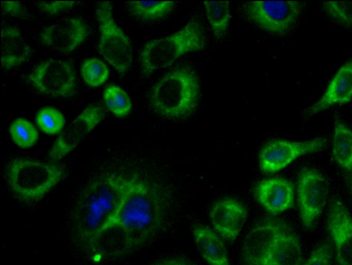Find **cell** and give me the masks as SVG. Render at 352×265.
<instances>
[{
    "label": "cell",
    "instance_id": "4dcf8cb0",
    "mask_svg": "<svg viewBox=\"0 0 352 265\" xmlns=\"http://www.w3.org/2000/svg\"><path fill=\"white\" fill-rule=\"evenodd\" d=\"M76 3L75 1H41L36 3L38 8L48 15H54L60 12L71 9Z\"/></svg>",
    "mask_w": 352,
    "mask_h": 265
},
{
    "label": "cell",
    "instance_id": "6da1fadb",
    "mask_svg": "<svg viewBox=\"0 0 352 265\" xmlns=\"http://www.w3.org/2000/svg\"><path fill=\"white\" fill-rule=\"evenodd\" d=\"M131 176L110 172L91 181L80 194L73 216L77 240L85 246L113 218Z\"/></svg>",
    "mask_w": 352,
    "mask_h": 265
},
{
    "label": "cell",
    "instance_id": "7a4b0ae2",
    "mask_svg": "<svg viewBox=\"0 0 352 265\" xmlns=\"http://www.w3.org/2000/svg\"><path fill=\"white\" fill-rule=\"evenodd\" d=\"M165 209L161 191L149 181L133 176L109 222H114L124 230L135 249L155 235L164 218Z\"/></svg>",
    "mask_w": 352,
    "mask_h": 265
},
{
    "label": "cell",
    "instance_id": "9a60e30c",
    "mask_svg": "<svg viewBox=\"0 0 352 265\" xmlns=\"http://www.w3.org/2000/svg\"><path fill=\"white\" fill-rule=\"evenodd\" d=\"M286 230L285 224L276 220H268L252 229L243 242L245 265H259L276 240Z\"/></svg>",
    "mask_w": 352,
    "mask_h": 265
},
{
    "label": "cell",
    "instance_id": "8992f818",
    "mask_svg": "<svg viewBox=\"0 0 352 265\" xmlns=\"http://www.w3.org/2000/svg\"><path fill=\"white\" fill-rule=\"evenodd\" d=\"M96 14L100 30L98 52L120 76H124L132 64L131 41L114 20L111 2H100Z\"/></svg>",
    "mask_w": 352,
    "mask_h": 265
},
{
    "label": "cell",
    "instance_id": "7c38bea8",
    "mask_svg": "<svg viewBox=\"0 0 352 265\" xmlns=\"http://www.w3.org/2000/svg\"><path fill=\"white\" fill-rule=\"evenodd\" d=\"M88 34L89 30L85 21L80 17L72 16L43 28L40 39L46 47L67 54L82 43Z\"/></svg>",
    "mask_w": 352,
    "mask_h": 265
},
{
    "label": "cell",
    "instance_id": "f1b7e54d",
    "mask_svg": "<svg viewBox=\"0 0 352 265\" xmlns=\"http://www.w3.org/2000/svg\"><path fill=\"white\" fill-rule=\"evenodd\" d=\"M327 14L336 21L352 27V1H328L323 3Z\"/></svg>",
    "mask_w": 352,
    "mask_h": 265
},
{
    "label": "cell",
    "instance_id": "d6986e66",
    "mask_svg": "<svg viewBox=\"0 0 352 265\" xmlns=\"http://www.w3.org/2000/svg\"><path fill=\"white\" fill-rule=\"evenodd\" d=\"M32 49L20 30L14 26L3 27L1 32V65L9 70L29 60Z\"/></svg>",
    "mask_w": 352,
    "mask_h": 265
},
{
    "label": "cell",
    "instance_id": "d6a6232c",
    "mask_svg": "<svg viewBox=\"0 0 352 265\" xmlns=\"http://www.w3.org/2000/svg\"><path fill=\"white\" fill-rule=\"evenodd\" d=\"M152 265H191L188 262L178 258H170L166 259L154 263Z\"/></svg>",
    "mask_w": 352,
    "mask_h": 265
},
{
    "label": "cell",
    "instance_id": "30bf717a",
    "mask_svg": "<svg viewBox=\"0 0 352 265\" xmlns=\"http://www.w3.org/2000/svg\"><path fill=\"white\" fill-rule=\"evenodd\" d=\"M327 143L324 138L304 141L274 139L267 142L259 152V165L266 173L277 172L300 156L318 152Z\"/></svg>",
    "mask_w": 352,
    "mask_h": 265
},
{
    "label": "cell",
    "instance_id": "1f68e13d",
    "mask_svg": "<svg viewBox=\"0 0 352 265\" xmlns=\"http://www.w3.org/2000/svg\"><path fill=\"white\" fill-rule=\"evenodd\" d=\"M2 11L6 14L18 18H24L27 16V11L20 1H1Z\"/></svg>",
    "mask_w": 352,
    "mask_h": 265
},
{
    "label": "cell",
    "instance_id": "5b68a950",
    "mask_svg": "<svg viewBox=\"0 0 352 265\" xmlns=\"http://www.w3.org/2000/svg\"><path fill=\"white\" fill-rule=\"evenodd\" d=\"M60 165L29 159H16L6 170L8 185L19 198L36 201L43 198L63 178Z\"/></svg>",
    "mask_w": 352,
    "mask_h": 265
},
{
    "label": "cell",
    "instance_id": "4316f807",
    "mask_svg": "<svg viewBox=\"0 0 352 265\" xmlns=\"http://www.w3.org/2000/svg\"><path fill=\"white\" fill-rule=\"evenodd\" d=\"M80 71L85 82L92 87L104 84L109 75L107 65L97 58L85 59L82 63Z\"/></svg>",
    "mask_w": 352,
    "mask_h": 265
},
{
    "label": "cell",
    "instance_id": "7402d4cb",
    "mask_svg": "<svg viewBox=\"0 0 352 265\" xmlns=\"http://www.w3.org/2000/svg\"><path fill=\"white\" fill-rule=\"evenodd\" d=\"M332 154L339 165L352 171V131L338 118L334 124Z\"/></svg>",
    "mask_w": 352,
    "mask_h": 265
},
{
    "label": "cell",
    "instance_id": "ffe728a7",
    "mask_svg": "<svg viewBox=\"0 0 352 265\" xmlns=\"http://www.w3.org/2000/svg\"><path fill=\"white\" fill-rule=\"evenodd\" d=\"M302 261L299 239L286 230L276 240L259 265H301Z\"/></svg>",
    "mask_w": 352,
    "mask_h": 265
},
{
    "label": "cell",
    "instance_id": "ba28073f",
    "mask_svg": "<svg viewBox=\"0 0 352 265\" xmlns=\"http://www.w3.org/2000/svg\"><path fill=\"white\" fill-rule=\"evenodd\" d=\"M297 1H250L243 5L249 20L270 33L284 34L294 25L303 8Z\"/></svg>",
    "mask_w": 352,
    "mask_h": 265
},
{
    "label": "cell",
    "instance_id": "d4e9b609",
    "mask_svg": "<svg viewBox=\"0 0 352 265\" xmlns=\"http://www.w3.org/2000/svg\"><path fill=\"white\" fill-rule=\"evenodd\" d=\"M103 99L108 109L116 116L123 117L132 109V103L128 93L116 84H110L103 92Z\"/></svg>",
    "mask_w": 352,
    "mask_h": 265
},
{
    "label": "cell",
    "instance_id": "f546056e",
    "mask_svg": "<svg viewBox=\"0 0 352 265\" xmlns=\"http://www.w3.org/2000/svg\"><path fill=\"white\" fill-rule=\"evenodd\" d=\"M331 245L324 242L314 249L309 259L302 265H331Z\"/></svg>",
    "mask_w": 352,
    "mask_h": 265
},
{
    "label": "cell",
    "instance_id": "5bb4252c",
    "mask_svg": "<svg viewBox=\"0 0 352 265\" xmlns=\"http://www.w3.org/2000/svg\"><path fill=\"white\" fill-rule=\"evenodd\" d=\"M94 260H109L126 255L134 248L124 230L114 222L108 223L85 246Z\"/></svg>",
    "mask_w": 352,
    "mask_h": 265
},
{
    "label": "cell",
    "instance_id": "83f0119b",
    "mask_svg": "<svg viewBox=\"0 0 352 265\" xmlns=\"http://www.w3.org/2000/svg\"><path fill=\"white\" fill-rule=\"evenodd\" d=\"M35 120L39 129L48 135L62 132L65 123L63 113L52 106L41 108L36 113Z\"/></svg>",
    "mask_w": 352,
    "mask_h": 265
},
{
    "label": "cell",
    "instance_id": "4fadbf2b",
    "mask_svg": "<svg viewBox=\"0 0 352 265\" xmlns=\"http://www.w3.org/2000/svg\"><path fill=\"white\" fill-rule=\"evenodd\" d=\"M327 229L336 246L338 265H352V217L340 199L331 203Z\"/></svg>",
    "mask_w": 352,
    "mask_h": 265
},
{
    "label": "cell",
    "instance_id": "836d02e7",
    "mask_svg": "<svg viewBox=\"0 0 352 265\" xmlns=\"http://www.w3.org/2000/svg\"><path fill=\"white\" fill-rule=\"evenodd\" d=\"M346 183L350 194L352 196V171L346 176Z\"/></svg>",
    "mask_w": 352,
    "mask_h": 265
},
{
    "label": "cell",
    "instance_id": "52a82bcc",
    "mask_svg": "<svg viewBox=\"0 0 352 265\" xmlns=\"http://www.w3.org/2000/svg\"><path fill=\"white\" fill-rule=\"evenodd\" d=\"M27 79L36 91L48 96L67 98L76 92V71L69 60H45L32 70Z\"/></svg>",
    "mask_w": 352,
    "mask_h": 265
},
{
    "label": "cell",
    "instance_id": "cb8c5ba5",
    "mask_svg": "<svg viewBox=\"0 0 352 265\" xmlns=\"http://www.w3.org/2000/svg\"><path fill=\"white\" fill-rule=\"evenodd\" d=\"M174 1H130L129 8L133 15L143 20H155L170 13L174 6Z\"/></svg>",
    "mask_w": 352,
    "mask_h": 265
},
{
    "label": "cell",
    "instance_id": "44dd1931",
    "mask_svg": "<svg viewBox=\"0 0 352 265\" xmlns=\"http://www.w3.org/2000/svg\"><path fill=\"white\" fill-rule=\"evenodd\" d=\"M193 235L200 254L210 265H230L223 242L210 229L197 226Z\"/></svg>",
    "mask_w": 352,
    "mask_h": 265
},
{
    "label": "cell",
    "instance_id": "e0dca14e",
    "mask_svg": "<svg viewBox=\"0 0 352 265\" xmlns=\"http://www.w3.org/2000/svg\"><path fill=\"white\" fill-rule=\"evenodd\" d=\"M246 216L244 206L232 199L219 201L213 205L210 212V220L215 230L230 240L237 237Z\"/></svg>",
    "mask_w": 352,
    "mask_h": 265
},
{
    "label": "cell",
    "instance_id": "277c9868",
    "mask_svg": "<svg viewBox=\"0 0 352 265\" xmlns=\"http://www.w3.org/2000/svg\"><path fill=\"white\" fill-rule=\"evenodd\" d=\"M206 39L199 21L192 18L183 27L165 37L153 39L145 44L140 55L141 72L148 76L166 68L189 52L203 49Z\"/></svg>",
    "mask_w": 352,
    "mask_h": 265
},
{
    "label": "cell",
    "instance_id": "9c48e42d",
    "mask_svg": "<svg viewBox=\"0 0 352 265\" xmlns=\"http://www.w3.org/2000/svg\"><path fill=\"white\" fill-rule=\"evenodd\" d=\"M329 184L316 169L304 168L298 178V197L301 220L307 229H312L327 200Z\"/></svg>",
    "mask_w": 352,
    "mask_h": 265
},
{
    "label": "cell",
    "instance_id": "ac0fdd59",
    "mask_svg": "<svg viewBox=\"0 0 352 265\" xmlns=\"http://www.w3.org/2000/svg\"><path fill=\"white\" fill-rule=\"evenodd\" d=\"M254 193L258 201L271 214L280 213L293 205V185L285 178L263 180L256 185Z\"/></svg>",
    "mask_w": 352,
    "mask_h": 265
},
{
    "label": "cell",
    "instance_id": "603a6c76",
    "mask_svg": "<svg viewBox=\"0 0 352 265\" xmlns=\"http://www.w3.org/2000/svg\"><path fill=\"white\" fill-rule=\"evenodd\" d=\"M230 1H204L206 13L216 39L227 32L230 19Z\"/></svg>",
    "mask_w": 352,
    "mask_h": 265
},
{
    "label": "cell",
    "instance_id": "8fae6325",
    "mask_svg": "<svg viewBox=\"0 0 352 265\" xmlns=\"http://www.w3.org/2000/svg\"><path fill=\"white\" fill-rule=\"evenodd\" d=\"M105 112L99 104L87 106L58 135L48 152L57 161L72 151L104 118Z\"/></svg>",
    "mask_w": 352,
    "mask_h": 265
},
{
    "label": "cell",
    "instance_id": "3957f363",
    "mask_svg": "<svg viewBox=\"0 0 352 265\" xmlns=\"http://www.w3.org/2000/svg\"><path fill=\"white\" fill-rule=\"evenodd\" d=\"M199 96L200 87L195 71L184 66L169 71L155 84L149 102L161 115L181 119L195 111Z\"/></svg>",
    "mask_w": 352,
    "mask_h": 265
},
{
    "label": "cell",
    "instance_id": "2e32d148",
    "mask_svg": "<svg viewBox=\"0 0 352 265\" xmlns=\"http://www.w3.org/2000/svg\"><path fill=\"white\" fill-rule=\"evenodd\" d=\"M352 98V59L342 65L329 83L322 96L305 111L315 115L334 104H343Z\"/></svg>",
    "mask_w": 352,
    "mask_h": 265
},
{
    "label": "cell",
    "instance_id": "484cf974",
    "mask_svg": "<svg viewBox=\"0 0 352 265\" xmlns=\"http://www.w3.org/2000/svg\"><path fill=\"white\" fill-rule=\"evenodd\" d=\"M9 132L13 141L21 148L33 146L38 139V133L35 126L22 117L15 119L10 124Z\"/></svg>",
    "mask_w": 352,
    "mask_h": 265
}]
</instances>
